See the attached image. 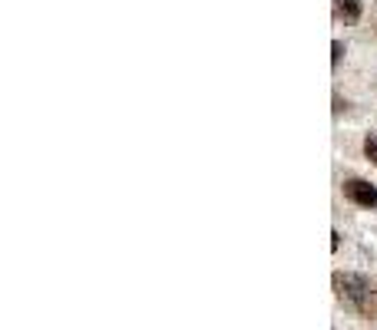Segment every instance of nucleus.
Here are the masks:
<instances>
[{"instance_id":"obj_1","label":"nucleus","mask_w":377,"mask_h":330,"mask_svg":"<svg viewBox=\"0 0 377 330\" xmlns=\"http://www.w3.org/2000/svg\"><path fill=\"white\" fill-rule=\"evenodd\" d=\"M335 290L337 300L351 307L361 317L374 320L377 317V281L367 274H351V271H337L335 274Z\"/></svg>"},{"instance_id":"obj_2","label":"nucleus","mask_w":377,"mask_h":330,"mask_svg":"<svg viewBox=\"0 0 377 330\" xmlns=\"http://www.w3.org/2000/svg\"><path fill=\"white\" fill-rule=\"evenodd\" d=\"M344 199L361 205V208H377V189L367 179H347L344 182Z\"/></svg>"},{"instance_id":"obj_3","label":"nucleus","mask_w":377,"mask_h":330,"mask_svg":"<svg viewBox=\"0 0 377 330\" xmlns=\"http://www.w3.org/2000/svg\"><path fill=\"white\" fill-rule=\"evenodd\" d=\"M335 13L344 23H357L361 20V0H335Z\"/></svg>"},{"instance_id":"obj_4","label":"nucleus","mask_w":377,"mask_h":330,"mask_svg":"<svg viewBox=\"0 0 377 330\" xmlns=\"http://www.w3.org/2000/svg\"><path fill=\"white\" fill-rule=\"evenodd\" d=\"M364 155L377 165V136H374V132H367V136H364Z\"/></svg>"},{"instance_id":"obj_5","label":"nucleus","mask_w":377,"mask_h":330,"mask_svg":"<svg viewBox=\"0 0 377 330\" xmlns=\"http://www.w3.org/2000/svg\"><path fill=\"white\" fill-rule=\"evenodd\" d=\"M341 57H344V43L335 40V43H331V66H337V63H341Z\"/></svg>"}]
</instances>
